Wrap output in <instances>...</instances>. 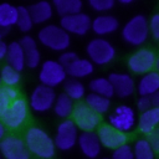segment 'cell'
Wrapping results in <instances>:
<instances>
[{"instance_id": "12", "label": "cell", "mask_w": 159, "mask_h": 159, "mask_svg": "<svg viewBox=\"0 0 159 159\" xmlns=\"http://www.w3.org/2000/svg\"><path fill=\"white\" fill-rule=\"evenodd\" d=\"M0 150L5 159H30L31 154L25 139L12 134L0 140Z\"/></svg>"}, {"instance_id": "35", "label": "cell", "mask_w": 159, "mask_h": 159, "mask_svg": "<svg viewBox=\"0 0 159 159\" xmlns=\"http://www.w3.org/2000/svg\"><path fill=\"white\" fill-rule=\"evenodd\" d=\"M112 159H135L133 147H130L129 144H124L119 147L118 149L113 150Z\"/></svg>"}, {"instance_id": "42", "label": "cell", "mask_w": 159, "mask_h": 159, "mask_svg": "<svg viewBox=\"0 0 159 159\" xmlns=\"http://www.w3.org/2000/svg\"><path fill=\"white\" fill-rule=\"evenodd\" d=\"M150 99H152V106L154 108H159V92L150 96Z\"/></svg>"}, {"instance_id": "13", "label": "cell", "mask_w": 159, "mask_h": 159, "mask_svg": "<svg viewBox=\"0 0 159 159\" xmlns=\"http://www.w3.org/2000/svg\"><path fill=\"white\" fill-rule=\"evenodd\" d=\"M60 26L70 35L84 36L89 30H92V19L86 12H77L61 17Z\"/></svg>"}, {"instance_id": "28", "label": "cell", "mask_w": 159, "mask_h": 159, "mask_svg": "<svg viewBox=\"0 0 159 159\" xmlns=\"http://www.w3.org/2000/svg\"><path fill=\"white\" fill-rule=\"evenodd\" d=\"M63 91L73 101H81L83 97H86V88L83 83L76 78L67 80L63 83Z\"/></svg>"}, {"instance_id": "1", "label": "cell", "mask_w": 159, "mask_h": 159, "mask_svg": "<svg viewBox=\"0 0 159 159\" xmlns=\"http://www.w3.org/2000/svg\"><path fill=\"white\" fill-rule=\"evenodd\" d=\"M25 143L30 153L41 159H51L56 154V144L53 138L40 127L32 125L25 133Z\"/></svg>"}, {"instance_id": "47", "label": "cell", "mask_w": 159, "mask_h": 159, "mask_svg": "<svg viewBox=\"0 0 159 159\" xmlns=\"http://www.w3.org/2000/svg\"><path fill=\"white\" fill-rule=\"evenodd\" d=\"M102 159H112V158H102Z\"/></svg>"}, {"instance_id": "19", "label": "cell", "mask_w": 159, "mask_h": 159, "mask_svg": "<svg viewBox=\"0 0 159 159\" xmlns=\"http://www.w3.org/2000/svg\"><path fill=\"white\" fill-rule=\"evenodd\" d=\"M29 10H30L31 17L35 24H45L46 21H48L52 17L55 9H53L52 2H50L47 0H40V1H36L32 5H30Z\"/></svg>"}, {"instance_id": "24", "label": "cell", "mask_w": 159, "mask_h": 159, "mask_svg": "<svg viewBox=\"0 0 159 159\" xmlns=\"http://www.w3.org/2000/svg\"><path fill=\"white\" fill-rule=\"evenodd\" d=\"M52 109L57 117H60L62 119H68V117L72 116L73 111H75L73 99H71L65 92L60 93V94H57V98L55 101Z\"/></svg>"}, {"instance_id": "9", "label": "cell", "mask_w": 159, "mask_h": 159, "mask_svg": "<svg viewBox=\"0 0 159 159\" xmlns=\"http://www.w3.org/2000/svg\"><path fill=\"white\" fill-rule=\"evenodd\" d=\"M56 98H57V94L55 93L53 88L40 83L31 92L29 106L36 113H45L53 108Z\"/></svg>"}, {"instance_id": "29", "label": "cell", "mask_w": 159, "mask_h": 159, "mask_svg": "<svg viewBox=\"0 0 159 159\" xmlns=\"http://www.w3.org/2000/svg\"><path fill=\"white\" fill-rule=\"evenodd\" d=\"M133 150L135 159H155V152L147 138L138 139L133 147Z\"/></svg>"}, {"instance_id": "11", "label": "cell", "mask_w": 159, "mask_h": 159, "mask_svg": "<svg viewBox=\"0 0 159 159\" xmlns=\"http://www.w3.org/2000/svg\"><path fill=\"white\" fill-rule=\"evenodd\" d=\"M157 56L153 50L140 48L128 57L127 66L129 71L137 75H145L150 72L157 63Z\"/></svg>"}, {"instance_id": "20", "label": "cell", "mask_w": 159, "mask_h": 159, "mask_svg": "<svg viewBox=\"0 0 159 159\" xmlns=\"http://www.w3.org/2000/svg\"><path fill=\"white\" fill-rule=\"evenodd\" d=\"M159 128V108H150L142 112L138 118V129L143 134H149Z\"/></svg>"}, {"instance_id": "17", "label": "cell", "mask_w": 159, "mask_h": 159, "mask_svg": "<svg viewBox=\"0 0 159 159\" xmlns=\"http://www.w3.org/2000/svg\"><path fill=\"white\" fill-rule=\"evenodd\" d=\"M118 27H119V21L113 15L101 14L92 20V31L99 37L116 32Z\"/></svg>"}, {"instance_id": "38", "label": "cell", "mask_w": 159, "mask_h": 159, "mask_svg": "<svg viewBox=\"0 0 159 159\" xmlns=\"http://www.w3.org/2000/svg\"><path fill=\"white\" fill-rule=\"evenodd\" d=\"M147 139L149 140V143H150L152 148L154 149V152L159 154V128H157L155 130L149 133L147 135Z\"/></svg>"}, {"instance_id": "4", "label": "cell", "mask_w": 159, "mask_h": 159, "mask_svg": "<svg viewBox=\"0 0 159 159\" xmlns=\"http://www.w3.org/2000/svg\"><path fill=\"white\" fill-rule=\"evenodd\" d=\"M88 58L98 66H104L112 62L116 57L114 46L103 37H96L91 40L86 46Z\"/></svg>"}, {"instance_id": "27", "label": "cell", "mask_w": 159, "mask_h": 159, "mask_svg": "<svg viewBox=\"0 0 159 159\" xmlns=\"http://www.w3.org/2000/svg\"><path fill=\"white\" fill-rule=\"evenodd\" d=\"M84 103L92 108L94 112H97L98 114H104L109 111V107H111V101L109 98L107 97H103V96H99L97 93H92L89 92L86 97H84Z\"/></svg>"}, {"instance_id": "15", "label": "cell", "mask_w": 159, "mask_h": 159, "mask_svg": "<svg viewBox=\"0 0 159 159\" xmlns=\"http://www.w3.org/2000/svg\"><path fill=\"white\" fill-rule=\"evenodd\" d=\"M108 78L114 88V93L118 97L127 98L133 94L135 83L130 75L122 73V72H112V73H109Z\"/></svg>"}, {"instance_id": "46", "label": "cell", "mask_w": 159, "mask_h": 159, "mask_svg": "<svg viewBox=\"0 0 159 159\" xmlns=\"http://www.w3.org/2000/svg\"><path fill=\"white\" fill-rule=\"evenodd\" d=\"M155 68H157V71L159 72V57L157 58V63H155Z\"/></svg>"}, {"instance_id": "7", "label": "cell", "mask_w": 159, "mask_h": 159, "mask_svg": "<svg viewBox=\"0 0 159 159\" xmlns=\"http://www.w3.org/2000/svg\"><path fill=\"white\" fill-rule=\"evenodd\" d=\"M29 117V104L24 98H17L5 112L0 113L1 123L7 129L20 128Z\"/></svg>"}, {"instance_id": "30", "label": "cell", "mask_w": 159, "mask_h": 159, "mask_svg": "<svg viewBox=\"0 0 159 159\" xmlns=\"http://www.w3.org/2000/svg\"><path fill=\"white\" fill-rule=\"evenodd\" d=\"M17 98L19 91L15 87H9V86H1L0 88V113L5 112Z\"/></svg>"}, {"instance_id": "23", "label": "cell", "mask_w": 159, "mask_h": 159, "mask_svg": "<svg viewBox=\"0 0 159 159\" xmlns=\"http://www.w3.org/2000/svg\"><path fill=\"white\" fill-rule=\"evenodd\" d=\"M19 21V6H14L9 2L0 4V27L11 29L17 25Z\"/></svg>"}, {"instance_id": "43", "label": "cell", "mask_w": 159, "mask_h": 159, "mask_svg": "<svg viewBox=\"0 0 159 159\" xmlns=\"http://www.w3.org/2000/svg\"><path fill=\"white\" fill-rule=\"evenodd\" d=\"M5 129H6V127L1 123V124H0V138H1V139L6 137V135H5Z\"/></svg>"}, {"instance_id": "22", "label": "cell", "mask_w": 159, "mask_h": 159, "mask_svg": "<svg viewBox=\"0 0 159 159\" xmlns=\"http://www.w3.org/2000/svg\"><path fill=\"white\" fill-rule=\"evenodd\" d=\"M7 65L21 72L26 66V58H25V51L19 41H14L9 45V52L6 56Z\"/></svg>"}, {"instance_id": "34", "label": "cell", "mask_w": 159, "mask_h": 159, "mask_svg": "<svg viewBox=\"0 0 159 159\" xmlns=\"http://www.w3.org/2000/svg\"><path fill=\"white\" fill-rule=\"evenodd\" d=\"M117 0H87L89 7L97 12H106L113 9Z\"/></svg>"}, {"instance_id": "5", "label": "cell", "mask_w": 159, "mask_h": 159, "mask_svg": "<svg viewBox=\"0 0 159 159\" xmlns=\"http://www.w3.org/2000/svg\"><path fill=\"white\" fill-rule=\"evenodd\" d=\"M67 71L66 67H63L60 61L55 60H46L42 62L39 72V80L40 83L51 88H55L60 86L61 83H65L67 80Z\"/></svg>"}, {"instance_id": "41", "label": "cell", "mask_w": 159, "mask_h": 159, "mask_svg": "<svg viewBox=\"0 0 159 159\" xmlns=\"http://www.w3.org/2000/svg\"><path fill=\"white\" fill-rule=\"evenodd\" d=\"M9 52V45L5 41H0V58H6Z\"/></svg>"}, {"instance_id": "2", "label": "cell", "mask_w": 159, "mask_h": 159, "mask_svg": "<svg viewBox=\"0 0 159 159\" xmlns=\"http://www.w3.org/2000/svg\"><path fill=\"white\" fill-rule=\"evenodd\" d=\"M37 39L41 45L52 51H66L70 47L71 37L67 31H65L58 25H46L40 29Z\"/></svg>"}, {"instance_id": "6", "label": "cell", "mask_w": 159, "mask_h": 159, "mask_svg": "<svg viewBox=\"0 0 159 159\" xmlns=\"http://www.w3.org/2000/svg\"><path fill=\"white\" fill-rule=\"evenodd\" d=\"M78 128L72 119H63L58 123L55 133V144L58 150L67 152L71 150L78 143Z\"/></svg>"}, {"instance_id": "16", "label": "cell", "mask_w": 159, "mask_h": 159, "mask_svg": "<svg viewBox=\"0 0 159 159\" xmlns=\"http://www.w3.org/2000/svg\"><path fill=\"white\" fill-rule=\"evenodd\" d=\"M77 144L80 147L81 153L89 159H96L101 154L102 144L97 133L94 132H81Z\"/></svg>"}, {"instance_id": "25", "label": "cell", "mask_w": 159, "mask_h": 159, "mask_svg": "<svg viewBox=\"0 0 159 159\" xmlns=\"http://www.w3.org/2000/svg\"><path fill=\"white\" fill-rule=\"evenodd\" d=\"M55 11L61 16H67L77 12H82V0H51Z\"/></svg>"}, {"instance_id": "18", "label": "cell", "mask_w": 159, "mask_h": 159, "mask_svg": "<svg viewBox=\"0 0 159 159\" xmlns=\"http://www.w3.org/2000/svg\"><path fill=\"white\" fill-rule=\"evenodd\" d=\"M137 92L140 97H150L154 93L159 92V72L150 71L143 75L137 83Z\"/></svg>"}, {"instance_id": "3", "label": "cell", "mask_w": 159, "mask_h": 159, "mask_svg": "<svg viewBox=\"0 0 159 159\" xmlns=\"http://www.w3.org/2000/svg\"><path fill=\"white\" fill-rule=\"evenodd\" d=\"M149 21L144 15H135L129 19L122 27L123 40L132 46L143 45L149 36Z\"/></svg>"}, {"instance_id": "31", "label": "cell", "mask_w": 159, "mask_h": 159, "mask_svg": "<svg viewBox=\"0 0 159 159\" xmlns=\"http://www.w3.org/2000/svg\"><path fill=\"white\" fill-rule=\"evenodd\" d=\"M1 82L2 86H9V87H15L16 84L20 83L21 76L17 70L11 67L10 65H4L1 68Z\"/></svg>"}, {"instance_id": "39", "label": "cell", "mask_w": 159, "mask_h": 159, "mask_svg": "<svg viewBox=\"0 0 159 159\" xmlns=\"http://www.w3.org/2000/svg\"><path fill=\"white\" fill-rule=\"evenodd\" d=\"M137 107H138V109L140 111V113H142V112H145V111H148V109H150V108H153L150 97H147V96L139 97V99H138V102H137Z\"/></svg>"}, {"instance_id": "8", "label": "cell", "mask_w": 159, "mask_h": 159, "mask_svg": "<svg viewBox=\"0 0 159 159\" xmlns=\"http://www.w3.org/2000/svg\"><path fill=\"white\" fill-rule=\"evenodd\" d=\"M108 124L127 134L128 132H132L135 125H138V119L132 107L127 104H120L116 107V109L109 114Z\"/></svg>"}, {"instance_id": "10", "label": "cell", "mask_w": 159, "mask_h": 159, "mask_svg": "<svg viewBox=\"0 0 159 159\" xmlns=\"http://www.w3.org/2000/svg\"><path fill=\"white\" fill-rule=\"evenodd\" d=\"M72 120L77 128L82 132H93L101 125V114L89 108L86 103H78L75 106Z\"/></svg>"}, {"instance_id": "26", "label": "cell", "mask_w": 159, "mask_h": 159, "mask_svg": "<svg viewBox=\"0 0 159 159\" xmlns=\"http://www.w3.org/2000/svg\"><path fill=\"white\" fill-rule=\"evenodd\" d=\"M88 87H89V91L92 93H97V94L107 97L109 99L116 94L114 88H113L108 77H96L92 81H89Z\"/></svg>"}, {"instance_id": "33", "label": "cell", "mask_w": 159, "mask_h": 159, "mask_svg": "<svg viewBox=\"0 0 159 159\" xmlns=\"http://www.w3.org/2000/svg\"><path fill=\"white\" fill-rule=\"evenodd\" d=\"M25 51V58H26V66L30 68H36L40 65L41 61V53L37 47H32Z\"/></svg>"}, {"instance_id": "21", "label": "cell", "mask_w": 159, "mask_h": 159, "mask_svg": "<svg viewBox=\"0 0 159 159\" xmlns=\"http://www.w3.org/2000/svg\"><path fill=\"white\" fill-rule=\"evenodd\" d=\"M66 71L71 78H84L93 73L94 63L89 58H77L72 65H70L66 68Z\"/></svg>"}, {"instance_id": "36", "label": "cell", "mask_w": 159, "mask_h": 159, "mask_svg": "<svg viewBox=\"0 0 159 159\" xmlns=\"http://www.w3.org/2000/svg\"><path fill=\"white\" fill-rule=\"evenodd\" d=\"M77 58H80L78 56H77V53L76 52H72V51H65V52H62L61 55H60V58L57 60V61H60V63L63 66V67H68L70 65H72Z\"/></svg>"}, {"instance_id": "44", "label": "cell", "mask_w": 159, "mask_h": 159, "mask_svg": "<svg viewBox=\"0 0 159 159\" xmlns=\"http://www.w3.org/2000/svg\"><path fill=\"white\" fill-rule=\"evenodd\" d=\"M119 4H122V5H129V4H132V2H134L135 0H117Z\"/></svg>"}, {"instance_id": "40", "label": "cell", "mask_w": 159, "mask_h": 159, "mask_svg": "<svg viewBox=\"0 0 159 159\" xmlns=\"http://www.w3.org/2000/svg\"><path fill=\"white\" fill-rule=\"evenodd\" d=\"M19 42L21 43V46H22L24 50H29V48H32V47H37L36 40H35L32 36H29V35L22 36Z\"/></svg>"}, {"instance_id": "45", "label": "cell", "mask_w": 159, "mask_h": 159, "mask_svg": "<svg viewBox=\"0 0 159 159\" xmlns=\"http://www.w3.org/2000/svg\"><path fill=\"white\" fill-rule=\"evenodd\" d=\"M1 29V27H0ZM10 29H1V32H0V35H1V37H4L6 34H7V31H9Z\"/></svg>"}, {"instance_id": "37", "label": "cell", "mask_w": 159, "mask_h": 159, "mask_svg": "<svg viewBox=\"0 0 159 159\" xmlns=\"http://www.w3.org/2000/svg\"><path fill=\"white\" fill-rule=\"evenodd\" d=\"M149 31L154 40L159 41V14H154L149 20Z\"/></svg>"}, {"instance_id": "14", "label": "cell", "mask_w": 159, "mask_h": 159, "mask_svg": "<svg viewBox=\"0 0 159 159\" xmlns=\"http://www.w3.org/2000/svg\"><path fill=\"white\" fill-rule=\"evenodd\" d=\"M97 135L102 147H104L106 149L116 150L119 147L127 144V134L116 129L111 124H101L97 129Z\"/></svg>"}, {"instance_id": "32", "label": "cell", "mask_w": 159, "mask_h": 159, "mask_svg": "<svg viewBox=\"0 0 159 159\" xmlns=\"http://www.w3.org/2000/svg\"><path fill=\"white\" fill-rule=\"evenodd\" d=\"M34 20L31 17V14H30V10L29 7H25V6H19V21H17V27L21 32L26 34L29 32L32 26H34Z\"/></svg>"}]
</instances>
